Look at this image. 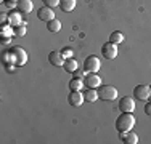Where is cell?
I'll return each instance as SVG.
<instances>
[{
  "instance_id": "obj_1",
  "label": "cell",
  "mask_w": 151,
  "mask_h": 144,
  "mask_svg": "<svg viewBox=\"0 0 151 144\" xmlns=\"http://www.w3.org/2000/svg\"><path fill=\"white\" fill-rule=\"evenodd\" d=\"M2 61L3 64H13L15 67H21L27 63V53L21 46H12L10 50L3 51Z\"/></svg>"
},
{
  "instance_id": "obj_2",
  "label": "cell",
  "mask_w": 151,
  "mask_h": 144,
  "mask_svg": "<svg viewBox=\"0 0 151 144\" xmlns=\"http://www.w3.org/2000/svg\"><path fill=\"white\" fill-rule=\"evenodd\" d=\"M135 125V117L132 112H121V115L116 118V130L117 131H129Z\"/></svg>"
},
{
  "instance_id": "obj_3",
  "label": "cell",
  "mask_w": 151,
  "mask_h": 144,
  "mask_svg": "<svg viewBox=\"0 0 151 144\" xmlns=\"http://www.w3.org/2000/svg\"><path fill=\"white\" fill-rule=\"evenodd\" d=\"M117 98V90L113 85H100L98 88V99L105 101V103H111Z\"/></svg>"
},
{
  "instance_id": "obj_4",
  "label": "cell",
  "mask_w": 151,
  "mask_h": 144,
  "mask_svg": "<svg viewBox=\"0 0 151 144\" xmlns=\"http://www.w3.org/2000/svg\"><path fill=\"white\" fill-rule=\"evenodd\" d=\"M100 67H101V63H100V58L95 55H90L85 58L84 61V71L85 72H98Z\"/></svg>"
},
{
  "instance_id": "obj_5",
  "label": "cell",
  "mask_w": 151,
  "mask_h": 144,
  "mask_svg": "<svg viewBox=\"0 0 151 144\" xmlns=\"http://www.w3.org/2000/svg\"><path fill=\"white\" fill-rule=\"evenodd\" d=\"M151 95V88L150 85H137L134 88V96L138 101H148Z\"/></svg>"
},
{
  "instance_id": "obj_6",
  "label": "cell",
  "mask_w": 151,
  "mask_h": 144,
  "mask_svg": "<svg viewBox=\"0 0 151 144\" xmlns=\"http://www.w3.org/2000/svg\"><path fill=\"white\" fill-rule=\"evenodd\" d=\"M84 83L87 88H100L101 85V77L96 72H87V75L84 77Z\"/></svg>"
},
{
  "instance_id": "obj_7",
  "label": "cell",
  "mask_w": 151,
  "mask_h": 144,
  "mask_svg": "<svg viewBox=\"0 0 151 144\" xmlns=\"http://www.w3.org/2000/svg\"><path fill=\"white\" fill-rule=\"evenodd\" d=\"M101 55H103V58H106V59H114V58L117 56V45H116V43H113V42L103 43Z\"/></svg>"
},
{
  "instance_id": "obj_8",
  "label": "cell",
  "mask_w": 151,
  "mask_h": 144,
  "mask_svg": "<svg viewBox=\"0 0 151 144\" xmlns=\"http://www.w3.org/2000/svg\"><path fill=\"white\" fill-rule=\"evenodd\" d=\"M84 93L82 91H76V90H71V93H69V96H68V103L71 104L73 107H79V106H82L84 104Z\"/></svg>"
},
{
  "instance_id": "obj_9",
  "label": "cell",
  "mask_w": 151,
  "mask_h": 144,
  "mask_svg": "<svg viewBox=\"0 0 151 144\" xmlns=\"http://www.w3.org/2000/svg\"><path fill=\"white\" fill-rule=\"evenodd\" d=\"M37 18L40 21H45V23H48V21L55 19V13H53V8H50V6H42V8L37 10Z\"/></svg>"
},
{
  "instance_id": "obj_10",
  "label": "cell",
  "mask_w": 151,
  "mask_h": 144,
  "mask_svg": "<svg viewBox=\"0 0 151 144\" xmlns=\"http://www.w3.org/2000/svg\"><path fill=\"white\" fill-rule=\"evenodd\" d=\"M119 109H121V112H134V109H135L134 98H130V96H124V98H121Z\"/></svg>"
},
{
  "instance_id": "obj_11",
  "label": "cell",
  "mask_w": 151,
  "mask_h": 144,
  "mask_svg": "<svg viewBox=\"0 0 151 144\" xmlns=\"http://www.w3.org/2000/svg\"><path fill=\"white\" fill-rule=\"evenodd\" d=\"M119 138L122 139V143H125V144H137L138 143V135H137L135 131H132V130H129V131H121Z\"/></svg>"
},
{
  "instance_id": "obj_12",
  "label": "cell",
  "mask_w": 151,
  "mask_h": 144,
  "mask_svg": "<svg viewBox=\"0 0 151 144\" xmlns=\"http://www.w3.org/2000/svg\"><path fill=\"white\" fill-rule=\"evenodd\" d=\"M64 56H63V53L61 51H50L48 53V63L50 64H53V66H56V67H61L64 64Z\"/></svg>"
},
{
  "instance_id": "obj_13",
  "label": "cell",
  "mask_w": 151,
  "mask_h": 144,
  "mask_svg": "<svg viewBox=\"0 0 151 144\" xmlns=\"http://www.w3.org/2000/svg\"><path fill=\"white\" fill-rule=\"evenodd\" d=\"M8 24L12 27H18V26H21V24H24L23 23V16H21V11H10L8 13Z\"/></svg>"
},
{
  "instance_id": "obj_14",
  "label": "cell",
  "mask_w": 151,
  "mask_h": 144,
  "mask_svg": "<svg viewBox=\"0 0 151 144\" xmlns=\"http://www.w3.org/2000/svg\"><path fill=\"white\" fill-rule=\"evenodd\" d=\"M16 8L18 11L21 13H31L32 10H34V3H32V0H16Z\"/></svg>"
},
{
  "instance_id": "obj_15",
  "label": "cell",
  "mask_w": 151,
  "mask_h": 144,
  "mask_svg": "<svg viewBox=\"0 0 151 144\" xmlns=\"http://www.w3.org/2000/svg\"><path fill=\"white\" fill-rule=\"evenodd\" d=\"M63 69L66 71L68 74H74V72L79 69V66H77V61H76L74 58H68V59L64 61V64H63Z\"/></svg>"
},
{
  "instance_id": "obj_16",
  "label": "cell",
  "mask_w": 151,
  "mask_h": 144,
  "mask_svg": "<svg viewBox=\"0 0 151 144\" xmlns=\"http://www.w3.org/2000/svg\"><path fill=\"white\" fill-rule=\"evenodd\" d=\"M60 8L61 11L69 13L76 8V0H60Z\"/></svg>"
},
{
  "instance_id": "obj_17",
  "label": "cell",
  "mask_w": 151,
  "mask_h": 144,
  "mask_svg": "<svg viewBox=\"0 0 151 144\" xmlns=\"http://www.w3.org/2000/svg\"><path fill=\"white\" fill-rule=\"evenodd\" d=\"M84 98L87 99V103H95L98 99V90L96 88H87L84 91Z\"/></svg>"
},
{
  "instance_id": "obj_18",
  "label": "cell",
  "mask_w": 151,
  "mask_h": 144,
  "mask_svg": "<svg viewBox=\"0 0 151 144\" xmlns=\"http://www.w3.org/2000/svg\"><path fill=\"white\" fill-rule=\"evenodd\" d=\"M12 35H15V27H10V24H2V27H0V37L10 38Z\"/></svg>"
},
{
  "instance_id": "obj_19",
  "label": "cell",
  "mask_w": 151,
  "mask_h": 144,
  "mask_svg": "<svg viewBox=\"0 0 151 144\" xmlns=\"http://www.w3.org/2000/svg\"><path fill=\"white\" fill-rule=\"evenodd\" d=\"M84 78H73V80L69 82V88L71 90H76V91H82L84 90Z\"/></svg>"
},
{
  "instance_id": "obj_20",
  "label": "cell",
  "mask_w": 151,
  "mask_h": 144,
  "mask_svg": "<svg viewBox=\"0 0 151 144\" xmlns=\"http://www.w3.org/2000/svg\"><path fill=\"white\" fill-rule=\"evenodd\" d=\"M47 29H48L50 32H60L61 31V21L60 19H52V21H48L47 23Z\"/></svg>"
},
{
  "instance_id": "obj_21",
  "label": "cell",
  "mask_w": 151,
  "mask_h": 144,
  "mask_svg": "<svg viewBox=\"0 0 151 144\" xmlns=\"http://www.w3.org/2000/svg\"><path fill=\"white\" fill-rule=\"evenodd\" d=\"M109 42H113V43H121V42H124V34L122 32H119V31H114L113 34L109 35Z\"/></svg>"
},
{
  "instance_id": "obj_22",
  "label": "cell",
  "mask_w": 151,
  "mask_h": 144,
  "mask_svg": "<svg viewBox=\"0 0 151 144\" xmlns=\"http://www.w3.org/2000/svg\"><path fill=\"white\" fill-rule=\"evenodd\" d=\"M26 32H27L26 23L21 24V26H18V27H15V35H16V37H24V35H26Z\"/></svg>"
},
{
  "instance_id": "obj_23",
  "label": "cell",
  "mask_w": 151,
  "mask_h": 144,
  "mask_svg": "<svg viewBox=\"0 0 151 144\" xmlns=\"http://www.w3.org/2000/svg\"><path fill=\"white\" fill-rule=\"evenodd\" d=\"M45 6H50V8H55V6H60V0H42Z\"/></svg>"
},
{
  "instance_id": "obj_24",
  "label": "cell",
  "mask_w": 151,
  "mask_h": 144,
  "mask_svg": "<svg viewBox=\"0 0 151 144\" xmlns=\"http://www.w3.org/2000/svg\"><path fill=\"white\" fill-rule=\"evenodd\" d=\"M61 53H63L64 59H68V58H71V56H73V50H71V48H64Z\"/></svg>"
},
{
  "instance_id": "obj_25",
  "label": "cell",
  "mask_w": 151,
  "mask_h": 144,
  "mask_svg": "<svg viewBox=\"0 0 151 144\" xmlns=\"http://www.w3.org/2000/svg\"><path fill=\"white\" fill-rule=\"evenodd\" d=\"M5 6H8V8H13V6H16V3L18 2H15V0H5Z\"/></svg>"
},
{
  "instance_id": "obj_26",
  "label": "cell",
  "mask_w": 151,
  "mask_h": 144,
  "mask_svg": "<svg viewBox=\"0 0 151 144\" xmlns=\"http://www.w3.org/2000/svg\"><path fill=\"white\" fill-rule=\"evenodd\" d=\"M145 114L146 115H151V101L148 99V103L145 104Z\"/></svg>"
},
{
  "instance_id": "obj_27",
  "label": "cell",
  "mask_w": 151,
  "mask_h": 144,
  "mask_svg": "<svg viewBox=\"0 0 151 144\" xmlns=\"http://www.w3.org/2000/svg\"><path fill=\"white\" fill-rule=\"evenodd\" d=\"M76 74H77V78H84V77H85L82 71H76Z\"/></svg>"
},
{
  "instance_id": "obj_28",
  "label": "cell",
  "mask_w": 151,
  "mask_h": 144,
  "mask_svg": "<svg viewBox=\"0 0 151 144\" xmlns=\"http://www.w3.org/2000/svg\"><path fill=\"white\" fill-rule=\"evenodd\" d=\"M150 101H151V95H150Z\"/></svg>"
},
{
  "instance_id": "obj_29",
  "label": "cell",
  "mask_w": 151,
  "mask_h": 144,
  "mask_svg": "<svg viewBox=\"0 0 151 144\" xmlns=\"http://www.w3.org/2000/svg\"><path fill=\"white\" fill-rule=\"evenodd\" d=\"M150 88H151V85H150Z\"/></svg>"
}]
</instances>
